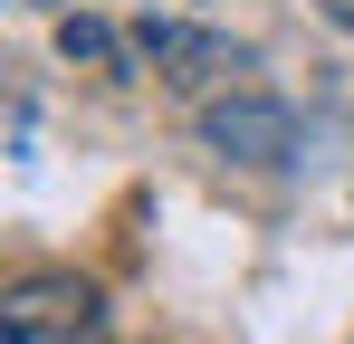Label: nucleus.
I'll return each instance as SVG.
<instances>
[{
    "mask_svg": "<svg viewBox=\"0 0 354 344\" xmlns=\"http://www.w3.org/2000/svg\"><path fill=\"white\" fill-rule=\"evenodd\" d=\"M58 48L77 57V67H106V77H124V67H144V57H134V39H115V29H106L96 10H67V19H58Z\"/></svg>",
    "mask_w": 354,
    "mask_h": 344,
    "instance_id": "nucleus-4",
    "label": "nucleus"
},
{
    "mask_svg": "<svg viewBox=\"0 0 354 344\" xmlns=\"http://www.w3.org/2000/svg\"><path fill=\"white\" fill-rule=\"evenodd\" d=\"M106 325V296H96V278H19L0 287V335L10 344H77Z\"/></svg>",
    "mask_w": 354,
    "mask_h": 344,
    "instance_id": "nucleus-1",
    "label": "nucleus"
},
{
    "mask_svg": "<svg viewBox=\"0 0 354 344\" xmlns=\"http://www.w3.org/2000/svg\"><path fill=\"white\" fill-rule=\"evenodd\" d=\"M201 144H211L221 163H288L297 124H288V106H268V96H221V106H201Z\"/></svg>",
    "mask_w": 354,
    "mask_h": 344,
    "instance_id": "nucleus-3",
    "label": "nucleus"
},
{
    "mask_svg": "<svg viewBox=\"0 0 354 344\" xmlns=\"http://www.w3.org/2000/svg\"><path fill=\"white\" fill-rule=\"evenodd\" d=\"M316 10H326V19H335V29L354 39V0H316Z\"/></svg>",
    "mask_w": 354,
    "mask_h": 344,
    "instance_id": "nucleus-5",
    "label": "nucleus"
},
{
    "mask_svg": "<svg viewBox=\"0 0 354 344\" xmlns=\"http://www.w3.org/2000/svg\"><path fill=\"white\" fill-rule=\"evenodd\" d=\"M134 57H144L173 96H211L221 77L249 67V48L221 39V29H201V19H144V29H134Z\"/></svg>",
    "mask_w": 354,
    "mask_h": 344,
    "instance_id": "nucleus-2",
    "label": "nucleus"
},
{
    "mask_svg": "<svg viewBox=\"0 0 354 344\" xmlns=\"http://www.w3.org/2000/svg\"><path fill=\"white\" fill-rule=\"evenodd\" d=\"M39 10H67V0H39Z\"/></svg>",
    "mask_w": 354,
    "mask_h": 344,
    "instance_id": "nucleus-6",
    "label": "nucleus"
}]
</instances>
